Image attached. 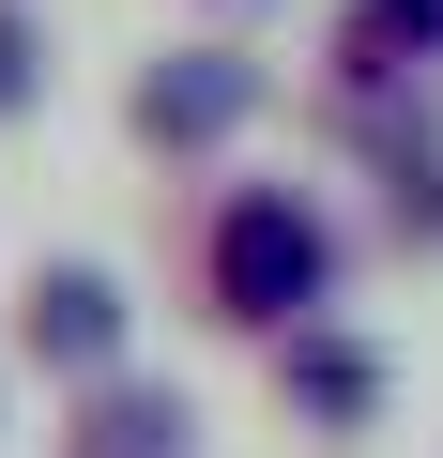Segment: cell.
I'll return each mask as SVG.
<instances>
[{
    "mask_svg": "<svg viewBox=\"0 0 443 458\" xmlns=\"http://www.w3.org/2000/svg\"><path fill=\"white\" fill-rule=\"evenodd\" d=\"M321 276H337V245H321V214L291 183H245L214 214V291H230V321H306Z\"/></svg>",
    "mask_w": 443,
    "mask_h": 458,
    "instance_id": "6da1fadb",
    "label": "cell"
},
{
    "mask_svg": "<svg viewBox=\"0 0 443 458\" xmlns=\"http://www.w3.org/2000/svg\"><path fill=\"white\" fill-rule=\"evenodd\" d=\"M31 352H47V367H107V352H123V291H107L92 260H47V276H31Z\"/></svg>",
    "mask_w": 443,
    "mask_h": 458,
    "instance_id": "7a4b0ae2",
    "label": "cell"
},
{
    "mask_svg": "<svg viewBox=\"0 0 443 458\" xmlns=\"http://www.w3.org/2000/svg\"><path fill=\"white\" fill-rule=\"evenodd\" d=\"M245 107H260V77H245V62H168V77L138 92V138H230Z\"/></svg>",
    "mask_w": 443,
    "mask_h": 458,
    "instance_id": "3957f363",
    "label": "cell"
},
{
    "mask_svg": "<svg viewBox=\"0 0 443 458\" xmlns=\"http://www.w3.org/2000/svg\"><path fill=\"white\" fill-rule=\"evenodd\" d=\"M291 397H306L321 428H352V412H382V352H352V336H291Z\"/></svg>",
    "mask_w": 443,
    "mask_h": 458,
    "instance_id": "277c9868",
    "label": "cell"
},
{
    "mask_svg": "<svg viewBox=\"0 0 443 458\" xmlns=\"http://www.w3.org/2000/svg\"><path fill=\"white\" fill-rule=\"evenodd\" d=\"M92 458H183V412L168 397H107L92 412Z\"/></svg>",
    "mask_w": 443,
    "mask_h": 458,
    "instance_id": "5b68a950",
    "label": "cell"
},
{
    "mask_svg": "<svg viewBox=\"0 0 443 458\" xmlns=\"http://www.w3.org/2000/svg\"><path fill=\"white\" fill-rule=\"evenodd\" d=\"M0 107H31V16L0 0Z\"/></svg>",
    "mask_w": 443,
    "mask_h": 458,
    "instance_id": "8992f818",
    "label": "cell"
},
{
    "mask_svg": "<svg viewBox=\"0 0 443 458\" xmlns=\"http://www.w3.org/2000/svg\"><path fill=\"white\" fill-rule=\"evenodd\" d=\"M382 31H443V0H382V16H367V47H382Z\"/></svg>",
    "mask_w": 443,
    "mask_h": 458,
    "instance_id": "52a82bcc",
    "label": "cell"
}]
</instances>
